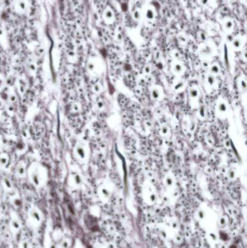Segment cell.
I'll use <instances>...</instances> for the list:
<instances>
[{"mask_svg":"<svg viewBox=\"0 0 247 248\" xmlns=\"http://www.w3.org/2000/svg\"><path fill=\"white\" fill-rule=\"evenodd\" d=\"M13 204L15 208H20L21 205H22V200L18 197H14L13 199Z\"/></svg>","mask_w":247,"mask_h":248,"instance_id":"ba28073f","label":"cell"},{"mask_svg":"<svg viewBox=\"0 0 247 248\" xmlns=\"http://www.w3.org/2000/svg\"><path fill=\"white\" fill-rule=\"evenodd\" d=\"M19 248H30V244L27 240L23 239L20 243Z\"/></svg>","mask_w":247,"mask_h":248,"instance_id":"8fae6325","label":"cell"},{"mask_svg":"<svg viewBox=\"0 0 247 248\" xmlns=\"http://www.w3.org/2000/svg\"><path fill=\"white\" fill-rule=\"evenodd\" d=\"M162 132L164 133V134H166V133H168V128L163 127L162 129Z\"/></svg>","mask_w":247,"mask_h":248,"instance_id":"44dd1931","label":"cell"},{"mask_svg":"<svg viewBox=\"0 0 247 248\" xmlns=\"http://www.w3.org/2000/svg\"><path fill=\"white\" fill-rule=\"evenodd\" d=\"M9 162V157L7 153H2L0 155V166L2 167H6Z\"/></svg>","mask_w":247,"mask_h":248,"instance_id":"52a82bcc","label":"cell"},{"mask_svg":"<svg viewBox=\"0 0 247 248\" xmlns=\"http://www.w3.org/2000/svg\"><path fill=\"white\" fill-rule=\"evenodd\" d=\"M3 186L5 187V189H8V190H10V189H12V188H13L11 181L8 179H6V178L3 180Z\"/></svg>","mask_w":247,"mask_h":248,"instance_id":"30bf717a","label":"cell"},{"mask_svg":"<svg viewBox=\"0 0 247 248\" xmlns=\"http://www.w3.org/2000/svg\"><path fill=\"white\" fill-rule=\"evenodd\" d=\"M180 71H181V67H180V65H177V66H176V71H178V72H180Z\"/></svg>","mask_w":247,"mask_h":248,"instance_id":"cb8c5ba5","label":"cell"},{"mask_svg":"<svg viewBox=\"0 0 247 248\" xmlns=\"http://www.w3.org/2000/svg\"><path fill=\"white\" fill-rule=\"evenodd\" d=\"M73 155L78 160H84L86 158V151L82 144H77L73 149Z\"/></svg>","mask_w":247,"mask_h":248,"instance_id":"3957f363","label":"cell"},{"mask_svg":"<svg viewBox=\"0 0 247 248\" xmlns=\"http://www.w3.org/2000/svg\"><path fill=\"white\" fill-rule=\"evenodd\" d=\"M27 170H28V168H27L25 162H20L15 166V172L17 177L23 178L27 175Z\"/></svg>","mask_w":247,"mask_h":248,"instance_id":"277c9868","label":"cell"},{"mask_svg":"<svg viewBox=\"0 0 247 248\" xmlns=\"http://www.w3.org/2000/svg\"><path fill=\"white\" fill-rule=\"evenodd\" d=\"M97 106H98L99 108H102L103 107L102 102H98V103H97Z\"/></svg>","mask_w":247,"mask_h":248,"instance_id":"603a6c76","label":"cell"},{"mask_svg":"<svg viewBox=\"0 0 247 248\" xmlns=\"http://www.w3.org/2000/svg\"><path fill=\"white\" fill-rule=\"evenodd\" d=\"M69 181L72 186H79L82 182V179L79 174L73 173L69 177Z\"/></svg>","mask_w":247,"mask_h":248,"instance_id":"5b68a950","label":"cell"},{"mask_svg":"<svg viewBox=\"0 0 247 248\" xmlns=\"http://www.w3.org/2000/svg\"><path fill=\"white\" fill-rule=\"evenodd\" d=\"M9 226H10L12 231L14 232H18L21 228V224L20 221L17 219H15V218H13V219L10 221Z\"/></svg>","mask_w":247,"mask_h":248,"instance_id":"8992f818","label":"cell"},{"mask_svg":"<svg viewBox=\"0 0 247 248\" xmlns=\"http://www.w3.org/2000/svg\"><path fill=\"white\" fill-rule=\"evenodd\" d=\"M226 110H227L226 104L223 103V102L220 103V104L218 105V110L220 113H225V112L226 111Z\"/></svg>","mask_w":247,"mask_h":248,"instance_id":"5bb4252c","label":"cell"},{"mask_svg":"<svg viewBox=\"0 0 247 248\" xmlns=\"http://www.w3.org/2000/svg\"><path fill=\"white\" fill-rule=\"evenodd\" d=\"M166 184L168 185H171L173 184V180H172V179H171V178H170V177H168L166 179Z\"/></svg>","mask_w":247,"mask_h":248,"instance_id":"ffe728a7","label":"cell"},{"mask_svg":"<svg viewBox=\"0 0 247 248\" xmlns=\"http://www.w3.org/2000/svg\"><path fill=\"white\" fill-rule=\"evenodd\" d=\"M211 71H212V72L214 73H218L219 69H218V67H217V66H213V67L211 68Z\"/></svg>","mask_w":247,"mask_h":248,"instance_id":"d6986e66","label":"cell"},{"mask_svg":"<svg viewBox=\"0 0 247 248\" xmlns=\"http://www.w3.org/2000/svg\"><path fill=\"white\" fill-rule=\"evenodd\" d=\"M228 173H229V177H231V178H233L235 176H236V173H235V170H229Z\"/></svg>","mask_w":247,"mask_h":248,"instance_id":"ac0fdd59","label":"cell"},{"mask_svg":"<svg viewBox=\"0 0 247 248\" xmlns=\"http://www.w3.org/2000/svg\"><path fill=\"white\" fill-rule=\"evenodd\" d=\"M27 175L35 187H39L44 185L47 180V170L43 165L38 162H34L29 166Z\"/></svg>","mask_w":247,"mask_h":248,"instance_id":"6da1fadb","label":"cell"},{"mask_svg":"<svg viewBox=\"0 0 247 248\" xmlns=\"http://www.w3.org/2000/svg\"><path fill=\"white\" fill-rule=\"evenodd\" d=\"M1 98L3 100H9V94L8 92H5V91H1Z\"/></svg>","mask_w":247,"mask_h":248,"instance_id":"4fadbf2b","label":"cell"},{"mask_svg":"<svg viewBox=\"0 0 247 248\" xmlns=\"http://www.w3.org/2000/svg\"><path fill=\"white\" fill-rule=\"evenodd\" d=\"M198 94H199V92L196 89H191L189 91V95L191 98H196L198 97Z\"/></svg>","mask_w":247,"mask_h":248,"instance_id":"7c38bea8","label":"cell"},{"mask_svg":"<svg viewBox=\"0 0 247 248\" xmlns=\"http://www.w3.org/2000/svg\"><path fill=\"white\" fill-rule=\"evenodd\" d=\"M94 90L96 91V92H99V91L100 90V86H99V85H95V86H94Z\"/></svg>","mask_w":247,"mask_h":248,"instance_id":"7402d4cb","label":"cell"},{"mask_svg":"<svg viewBox=\"0 0 247 248\" xmlns=\"http://www.w3.org/2000/svg\"><path fill=\"white\" fill-rule=\"evenodd\" d=\"M28 219L31 223L35 226L40 224L42 220V216L40 211L37 208L31 209L28 213Z\"/></svg>","mask_w":247,"mask_h":248,"instance_id":"7a4b0ae2","label":"cell"},{"mask_svg":"<svg viewBox=\"0 0 247 248\" xmlns=\"http://www.w3.org/2000/svg\"><path fill=\"white\" fill-rule=\"evenodd\" d=\"M5 85V80L0 75V91H2Z\"/></svg>","mask_w":247,"mask_h":248,"instance_id":"2e32d148","label":"cell"},{"mask_svg":"<svg viewBox=\"0 0 247 248\" xmlns=\"http://www.w3.org/2000/svg\"><path fill=\"white\" fill-rule=\"evenodd\" d=\"M69 242L67 239H63L60 241V245H58V248H68Z\"/></svg>","mask_w":247,"mask_h":248,"instance_id":"9c48e42d","label":"cell"},{"mask_svg":"<svg viewBox=\"0 0 247 248\" xmlns=\"http://www.w3.org/2000/svg\"><path fill=\"white\" fill-rule=\"evenodd\" d=\"M151 95L154 99H157L159 97V92L157 89H153Z\"/></svg>","mask_w":247,"mask_h":248,"instance_id":"9a60e30c","label":"cell"},{"mask_svg":"<svg viewBox=\"0 0 247 248\" xmlns=\"http://www.w3.org/2000/svg\"><path fill=\"white\" fill-rule=\"evenodd\" d=\"M207 82L210 85H212L215 83V78H214L213 75H209L207 77Z\"/></svg>","mask_w":247,"mask_h":248,"instance_id":"e0dca14e","label":"cell"}]
</instances>
